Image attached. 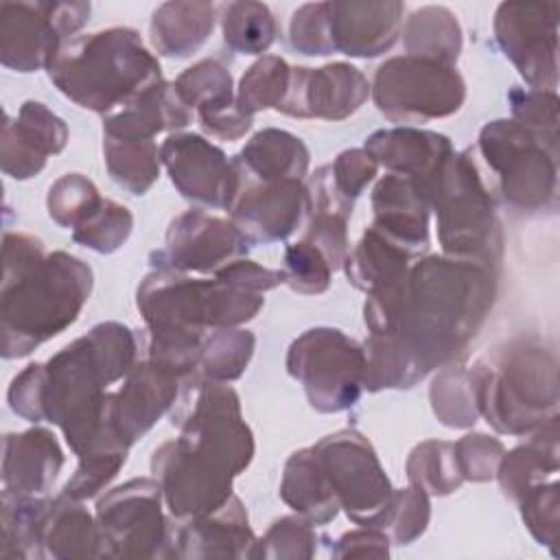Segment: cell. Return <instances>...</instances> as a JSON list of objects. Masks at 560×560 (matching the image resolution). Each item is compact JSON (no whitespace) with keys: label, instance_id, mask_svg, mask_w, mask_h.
<instances>
[{"label":"cell","instance_id":"obj_48","mask_svg":"<svg viewBox=\"0 0 560 560\" xmlns=\"http://www.w3.org/2000/svg\"><path fill=\"white\" fill-rule=\"evenodd\" d=\"M508 101L514 122L547 144L558 147V96L553 90L512 88Z\"/></svg>","mask_w":560,"mask_h":560},{"label":"cell","instance_id":"obj_18","mask_svg":"<svg viewBox=\"0 0 560 560\" xmlns=\"http://www.w3.org/2000/svg\"><path fill=\"white\" fill-rule=\"evenodd\" d=\"M249 243L232 219H221L203 210H188L175 217L166 230V247L153 252L155 267L175 271L217 273L225 265L245 258Z\"/></svg>","mask_w":560,"mask_h":560},{"label":"cell","instance_id":"obj_49","mask_svg":"<svg viewBox=\"0 0 560 560\" xmlns=\"http://www.w3.org/2000/svg\"><path fill=\"white\" fill-rule=\"evenodd\" d=\"M127 446H107L81 455L74 475L63 486V494L79 501L94 499L114 481V477L127 462Z\"/></svg>","mask_w":560,"mask_h":560},{"label":"cell","instance_id":"obj_10","mask_svg":"<svg viewBox=\"0 0 560 560\" xmlns=\"http://www.w3.org/2000/svg\"><path fill=\"white\" fill-rule=\"evenodd\" d=\"M287 372L302 383L315 411L339 413L363 392L365 350L339 328H311L289 346Z\"/></svg>","mask_w":560,"mask_h":560},{"label":"cell","instance_id":"obj_28","mask_svg":"<svg viewBox=\"0 0 560 560\" xmlns=\"http://www.w3.org/2000/svg\"><path fill=\"white\" fill-rule=\"evenodd\" d=\"M311 221L306 225L304 238L313 247H317L324 258L328 260L330 269H341L348 254H350V241H348V219L352 214V201L346 199L330 173V164L319 166L311 177Z\"/></svg>","mask_w":560,"mask_h":560},{"label":"cell","instance_id":"obj_20","mask_svg":"<svg viewBox=\"0 0 560 560\" xmlns=\"http://www.w3.org/2000/svg\"><path fill=\"white\" fill-rule=\"evenodd\" d=\"M175 521L164 553L171 558H252L258 540L236 494L210 514Z\"/></svg>","mask_w":560,"mask_h":560},{"label":"cell","instance_id":"obj_57","mask_svg":"<svg viewBox=\"0 0 560 560\" xmlns=\"http://www.w3.org/2000/svg\"><path fill=\"white\" fill-rule=\"evenodd\" d=\"M335 558H361V556H389V538L376 527H361L346 532L335 549Z\"/></svg>","mask_w":560,"mask_h":560},{"label":"cell","instance_id":"obj_2","mask_svg":"<svg viewBox=\"0 0 560 560\" xmlns=\"http://www.w3.org/2000/svg\"><path fill=\"white\" fill-rule=\"evenodd\" d=\"M136 350L125 324L101 322L44 363V422L63 431L77 457L103 446H127L114 431V394L107 387L131 372Z\"/></svg>","mask_w":560,"mask_h":560},{"label":"cell","instance_id":"obj_36","mask_svg":"<svg viewBox=\"0 0 560 560\" xmlns=\"http://www.w3.org/2000/svg\"><path fill=\"white\" fill-rule=\"evenodd\" d=\"M48 499L2 490L0 558H44L42 525Z\"/></svg>","mask_w":560,"mask_h":560},{"label":"cell","instance_id":"obj_58","mask_svg":"<svg viewBox=\"0 0 560 560\" xmlns=\"http://www.w3.org/2000/svg\"><path fill=\"white\" fill-rule=\"evenodd\" d=\"M197 120L206 133H210L212 138H219V140H228V142L243 138L252 129V122H254V118L245 116L236 107V103L225 109L199 116Z\"/></svg>","mask_w":560,"mask_h":560},{"label":"cell","instance_id":"obj_21","mask_svg":"<svg viewBox=\"0 0 560 560\" xmlns=\"http://www.w3.org/2000/svg\"><path fill=\"white\" fill-rule=\"evenodd\" d=\"M68 144L66 122L39 101H24L18 118L9 114L2 125L0 164L4 175L13 179L35 177L50 155Z\"/></svg>","mask_w":560,"mask_h":560},{"label":"cell","instance_id":"obj_41","mask_svg":"<svg viewBox=\"0 0 560 560\" xmlns=\"http://www.w3.org/2000/svg\"><path fill=\"white\" fill-rule=\"evenodd\" d=\"M409 486L431 497H446L462 488L464 477L455 462L453 442L424 440L413 446L405 464Z\"/></svg>","mask_w":560,"mask_h":560},{"label":"cell","instance_id":"obj_43","mask_svg":"<svg viewBox=\"0 0 560 560\" xmlns=\"http://www.w3.org/2000/svg\"><path fill=\"white\" fill-rule=\"evenodd\" d=\"M291 66L278 55H262L241 77L236 90V107L252 116L262 109H278L289 88Z\"/></svg>","mask_w":560,"mask_h":560},{"label":"cell","instance_id":"obj_17","mask_svg":"<svg viewBox=\"0 0 560 560\" xmlns=\"http://www.w3.org/2000/svg\"><path fill=\"white\" fill-rule=\"evenodd\" d=\"M160 162L182 197L228 210L238 186V168L217 144L199 133L175 131L160 144Z\"/></svg>","mask_w":560,"mask_h":560},{"label":"cell","instance_id":"obj_12","mask_svg":"<svg viewBox=\"0 0 560 560\" xmlns=\"http://www.w3.org/2000/svg\"><path fill=\"white\" fill-rule=\"evenodd\" d=\"M155 477H136L96 503L101 558H158L166 553L168 523Z\"/></svg>","mask_w":560,"mask_h":560},{"label":"cell","instance_id":"obj_4","mask_svg":"<svg viewBox=\"0 0 560 560\" xmlns=\"http://www.w3.org/2000/svg\"><path fill=\"white\" fill-rule=\"evenodd\" d=\"M136 304L149 332L147 359L184 381L197 370L206 335L254 319L265 298L217 278L197 280L155 267L140 282Z\"/></svg>","mask_w":560,"mask_h":560},{"label":"cell","instance_id":"obj_19","mask_svg":"<svg viewBox=\"0 0 560 560\" xmlns=\"http://www.w3.org/2000/svg\"><path fill=\"white\" fill-rule=\"evenodd\" d=\"M370 98L365 74L343 61L322 68L291 66L289 88L276 112L293 118L343 120Z\"/></svg>","mask_w":560,"mask_h":560},{"label":"cell","instance_id":"obj_31","mask_svg":"<svg viewBox=\"0 0 560 560\" xmlns=\"http://www.w3.org/2000/svg\"><path fill=\"white\" fill-rule=\"evenodd\" d=\"M44 558H101L96 516L79 499L59 494L48 499L42 525Z\"/></svg>","mask_w":560,"mask_h":560},{"label":"cell","instance_id":"obj_33","mask_svg":"<svg viewBox=\"0 0 560 560\" xmlns=\"http://www.w3.org/2000/svg\"><path fill=\"white\" fill-rule=\"evenodd\" d=\"M234 158L252 177L260 182L304 179L311 162L306 144L291 131L276 127L254 133Z\"/></svg>","mask_w":560,"mask_h":560},{"label":"cell","instance_id":"obj_45","mask_svg":"<svg viewBox=\"0 0 560 560\" xmlns=\"http://www.w3.org/2000/svg\"><path fill=\"white\" fill-rule=\"evenodd\" d=\"M431 518V503L429 494L420 488H402L394 490L389 505L385 508L383 516L374 525L376 529L385 532L389 542L409 545L420 534H424Z\"/></svg>","mask_w":560,"mask_h":560},{"label":"cell","instance_id":"obj_50","mask_svg":"<svg viewBox=\"0 0 560 560\" xmlns=\"http://www.w3.org/2000/svg\"><path fill=\"white\" fill-rule=\"evenodd\" d=\"M284 284L302 295H319L330 287V265L324 254L306 241H298L282 256Z\"/></svg>","mask_w":560,"mask_h":560},{"label":"cell","instance_id":"obj_39","mask_svg":"<svg viewBox=\"0 0 560 560\" xmlns=\"http://www.w3.org/2000/svg\"><path fill=\"white\" fill-rule=\"evenodd\" d=\"M221 31L228 48L241 55H262L276 42L278 24L262 2H228L221 13Z\"/></svg>","mask_w":560,"mask_h":560},{"label":"cell","instance_id":"obj_54","mask_svg":"<svg viewBox=\"0 0 560 560\" xmlns=\"http://www.w3.org/2000/svg\"><path fill=\"white\" fill-rule=\"evenodd\" d=\"M330 173L337 190L346 199L354 201L368 188V184L374 182L378 164L365 149H348L335 158Z\"/></svg>","mask_w":560,"mask_h":560},{"label":"cell","instance_id":"obj_26","mask_svg":"<svg viewBox=\"0 0 560 560\" xmlns=\"http://www.w3.org/2000/svg\"><path fill=\"white\" fill-rule=\"evenodd\" d=\"M63 468V451L52 431L33 427L2 440V488L44 497Z\"/></svg>","mask_w":560,"mask_h":560},{"label":"cell","instance_id":"obj_24","mask_svg":"<svg viewBox=\"0 0 560 560\" xmlns=\"http://www.w3.org/2000/svg\"><path fill=\"white\" fill-rule=\"evenodd\" d=\"M405 4L396 0L328 2V28L335 52L348 57H378L402 33Z\"/></svg>","mask_w":560,"mask_h":560},{"label":"cell","instance_id":"obj_13","mask_svg":"<svg viewBox=\"0 0 560 560\" xmlns=\"http://www.w3.org/2000/svg\"><path fill=\"white\" fill-rule=\"evenodd\" d=\"M90 2H0V61L15 72L46 70L90 20Z\"/></svg>","mask_w":560,"mask_h":560},{"label":"cell","instance_id":"obj_23","mask_svg":"<svg viewBox=\"0 0 560 560\" xmlns=\"http://www.w3.org/2000/svg\"><path fill=\"white\" fill-rule=\"evenodd\" d=\"M370 203L374 212L370 228L400 245L411 258L427 252L431 203L416 179L387 173L376 182Z\"/></svg>","mask_w":560,"mask_h":560},{"label":"cell","instance_id":"obj_47","mask_svg":"<svg viewBox=\"0 0 560 560\" xmlns=\"http://www.w3.org/2000/svg\"><path fill=\"white\" fill-rule=\"evenodd\" d=\"M317 551V534L313 523L298 516L278 518L267 534L256 540L252 558H273V560H298L313 558Z\"/></svg>","mask_w":560,"mask_h":560},{"label":"cell","instance_id":"obj_52","mask_svg":"<svg viewBox=\"0 0 560 560\" xmlns=\"http://www.w3.org/2000/svg\"><path fill=\"white\" fill-rule=\"evenodd\" d=\"M291 46L306 57H326L335 52L328 28V2L302 4L289 22Z\"/></svg>","mask_w":560,"mask_h":560},{"label":"cell","instance_id":"obj_44","mask_svg":"<svg viewBox=\"0 0 560 560\" xmlns=\"http://www.w3.org/2000/svg\"><path fill=\"white\" fill-rule=\"evenodd\" d=\"M131 230L133 214L129 208L114 199H101V203L72 230V238L92 252L112 254L127 243Z\"/></svg>","mask_w":560,"mask_h":560},{"label":"cell","instance_id":"obj_27","mask_svg":"<svg viewBox=\"0 0 560 560\" xmlns=\"http://www.w3.org/2000/svg\"><path fill=\"white\" fill-rule=\"evenodd\" d=\"M192 109L168 81H160L127 105L103 116V138L153 140L162 131H179L192 122Z\"/></svg>","mask_w":560,"mask_h":560},{"label":"cell","instance_id":"obj_42","mask_svg":"<svg viewBox=\"0 0 560 560\" xmlns=\"http://www.w3.org/2000/svg\"><path fill=\"white\" fill-rule=\"evenodd\" d=\"M435 418L448 429H468L479 420L475 389L466 368L444 365L429 389Z\"/></svg>","mask_w":560,"mask_h":560},{"label":"cell","instance_id":"obj_25","mask_svg":"<svg viewBox=\"0 0 560 560\" xmlns=\"http://www.w3.org/2000/svg\"><path fill=\"white\" fill-rule=\"evenodd\" d=\"M363 149L378 166H385L387 173L416 179L424 188L427 197L440 168L453 153V144L444 133L409 125L374 131L365 138Z\"/></svg>","mask_w":560,"mask_h":560},{"label":"cell","instance_id":"obj_8","mask_svg":"<svg viewBox=\"0 0 560 560\" xmlns=\"http://www.w3.org/2000/svg\"><path fill=\"white\" fill-rule=\"evenodd\" d=\"M470 151L497 203L518 212L556 208L558 147L501 118L479 131Z\"/></svg>","mask_w":560,"mask_h":560},{"label":"cell","instance_id":"obj_14","mask_svg":"<svg viewBox=\"0 0 560 560\" xmlns=\"http://www.w3.org/2000/svg\"><path fill=\"white\" fill-rule=\"evenodd\" d=\"M558 2H503L494 39L518 74L536 90L558 85Z\"/></svg>","mask_w":560,"mask_h":560},{"label":"cell","instance_id":"obj_35","mask_svg":"<svg viewBox=\"0 0 560 560\" xmlns=\"http://www.w3.org/2000/svg\"><path fill=\"white\" fill-rule=\"evenodd\" d=\"M411 260L413 258L400 245L368 225L361 241L350 249L343 271L354 289L370 293L400 278Z\"/></svg>","mask_w":560,"mask_h":560},{"label":"cell","instance_id":"obj_7","mask_svg":"<svg viewBox=\"0 0 560 560\" xmlns=\"http://www.w3.org/2000/svg\"><path fill=\"white\" fill-rule=\"evenodd\" d=\"M429 203L438 221L442 252L453 258L481 262L494 269L503 252V230L497 217V199L490 192L470 147L440 168Z\"/></svg>","mask_w":560,"mask_h":560},{"label":"cell","instance_id":"obj_1","mask_svg":"<svg viewBox=\"0 0 560 560\" xmlns=\"http://www.w3.org/2000/svg\"><path fill=\"white\" fill-rule=\"evenodd\" d=\"M494 295L492 267L433 254L370 291L363 319L370 335H392L427 376L466 350L483 326Z\"/></svg>","mask_w":560,"mask_h":560},{"label":"cell","instance_id":"obj_38","mask_svg":"<svg viewBox=\"0 0 560 560\" xmlns=\"http://www.w3.org/2000/svg\"><path fill=\"white\" fill-rule=\"evenodd\" d=\"M256 348V337L243 328L210 330L201 343L199 376L206 381L230 383L245 374Z\"/></svg>","mask_w":560,"mask_h":560},{"label":"cell","instance_id":"obj_32","mask_svg":"<svg viewBox=\"0 0 560 560\" xmlns=\"http://www.w3.org/2000/svg\"><path fill=\"white\" fill-rule=\"evenodd\" d=\"M280 499L313 525H324L341 510L319 464L313 446L291 453L280 481Z\"/></svg>","mask_w":560,"mask_h":560},{"label":"cell","instance_id":"obj_53","mask_svg":"<svg viewBox=\"0 0 560 560\" xmlns=\"http://www.w3.org/2000/svg\"><path fill=\"white\" fill-rule=\"evenodd\" d=\"M453 451L464 481L483 483L494 479L505 446L501 440L486 433H466L464 438L453 442Z\"/></svg>","mask_w":560,"mask_h":560},{"label":"cell","instance_id":"obj_34","mask_svg":"<svg viewBox=\"0 0 560 560\" xmlns=\"http://www.w3.org/2000/svg\"><path fill=\"white\" fill-rule=\"evenodd\" d=\"M402 42L407 55L455 66L462 52V26L451 9L427 4L405 20Z\"/></svg>","mask_w":560,"mask_h":560},{"label":"cell","instance_id":"obj_11","mask_svg":"<svg viewBox=\"0 0 560 560\" xmlns=\"http://www.w3.org/2000/svg\"><path fill=\"white\" fill-rule=\"evenodd\" d=\"M313 451L339 508L352 523L374 527L394 488L368 438L354 429H341L313 444Z\"/></svg>","mask_w":560,"mask_h":560},{"label":"cell","instance_id":"obj_46","mask_svg":"<svg viewBox=\"0 0 560 560\" xmlns=\"http://www.w3.org/2000/svg\"><path fill=\"white\" fill-rule=\"evenodd\" d=\"M101 199L103 197L92 179L81 173H66L48 188L46 208L57 225L74 230L101 203Z\"/></svg>","mask_w":560,"mask_h":560},{"label":"cell","instance_id":"obj_22","mask_svg":"<svg viewBox=\"0 0 560 560\" xmlns=\"http://www.w3.org/2000/svg\"><path fill=\"white\" fill-rule=\"evenodd\" d=\"M179 381L175 372L151 359L131 368L112 398L114 431L127 446L138 442L173 407Z\"/></svg>","mask_w":560,"mask_h":560},{"label":"cell","instance_id":"obj_15","mask_svg":"<svg viewBox=\"0 0 560 560\" xmlns=\"http://www.w3.org/2000/svg\"><path fill=\"white\" fill-rule=\"evenodd\" d=\"M151 472L162 488L164 505L173 518L210 514L234 494L232 481L236 475L188 448L177 438L155 448Z\"/></svg>","mask_w":560,"mask_h":560},{"label":"cell","instance_id":"obj_3","mask_svg":"<svg viewBox=\"0 0 560 560\" xmlns=\"http://www.w3.org/2000/svg\"><path fill=\"white\" fill-rule=\"evenodd\" d=\"M2 260L0 352L4 359H20L79 319L94 276L81 258L50 254L24 232H4Z\"/></svg>","mask_w":560,"mask_h":560},{"label":"cell","instance_id":"obj_9","mask_svg":"<svg viewBox=\"0 0 560 560\" xmlns=\"http://www.w3.org/2000/svg\"><path fill=\"white\" fill-rule=\"evenodd\" d=\"M370 96L387 120L424 125L459 112L466 101V81L455 66L400 55L376 68Z\"/></svg>","mask_w":560,"mask_h":560},{"label":"cell","instance_id":"obj_40","mask_svg":"<svg viewBox=\"0 0 560 560\" xmlns=\"http://www.w3.org/2000/svg\"><path fill=\"white\" fill-rule=\"evenodd\" d=\"M173 85L197 118L236 103L232 74L217 59H201L192 63L173 81Z\"/></svg>","mask_w":560,"mask_h":560},{"label":"cell","instance_id":"obj_16","mask_svg":"<svg viewBox=\"0 0 560 560\" xmlns=\"http://www.w3.org/2000/svg\"><path fill=\"white\" fill-rule=\"evenodd\" d=\"M238 168V186L228 206L232 223L241 230L249 245L276 243L289 238L306 217L313 201L302 179L260 182L252 177L234 158Z\"/></svg>","mask_w":560,"mask_h":560},{"label":"cell","instance_id":"obj_29","mask_svg":"<svg viewBox=\"0 0 560 560\" xmlns=\"http://www.w3.org/2000/svg\"><path fill=\"white\" fill-rule=\"evenodd\" d=\"M525 444L503 453L497 466V479L508 499L518 503L534 486L553 479L560 468L558 448V413L534 429Z\"/></svg>","mask_w":560,"mask_h":560},{"label":"cell","instance_id":"obj_56","mask_svg":"<svg viewBox=\"0 0 560 560\" xmlns=\"http://www.w3.org/2000/svg\"><path fill=\"white\" fill-rule=\"evenodd\" d=\"M214 278L236 284L241 289L254 291V293H265V291H271V289L284 284L282 269H269L249 258H238V260L225 265L223 269H219L214 273Z\"/></svg>","mask_w":560,"mask_h":560},{"label":"cell","instance_id":"obj_51","mask_svg":"<svg viewBox=\"0 0 560 560\" xmlns=\"http://www.w3.org/2000/svg\"><path fill=\"white\" fill-rule=\"evenodd\" d=\"M523 523L527 525L529 534L536 538V542L549 547L553 553V545L558 540V525H560V492L558 481H545L534 486L527 494L518 499Z\"/></svg>","mask_w":560,"mask_h":560},{"label":"cell","instance_id":"obj_5","mask_svg":"<svg viewBox=\"0 0 560 560\" xmlns=\"http://www.w3.org/2000/svg\"><path fill=\"white\" fill-rule=\"evenodd\" d=\"M46 70L63 96L103 116L162 81L160 61L127 26L70 37Z\"/></svg>","mask_w":560,"mask_h":560},{"label":"cell","instance_id":"obj_30","mask_svg":"<svg viewBox=\"0 0 560 560\" xmlns=\"http://www.w3.org/2000/svg\"><path fill=\"white\" fill-rule=\"evenodd\" d=\"M214 22L212 2H164L151 15L149 39L160 55L184 59L208 42Z\"/></svg>","mask_w":560,"mask_h":560},{"label":"cell","instance_id":"obj_55","mask_svg":"<svg viewBox=\"0 0 560 560\" xmlns=\"http://www.w3.org/2000/svg\"><path fill=\"white\" fill-rule=\"evenodd\" d=\"M44 363L26 365L9 385L7 400L13 413L28 422H44Z\"/></svg>","mask_w":560,"mask_h":560},{"label":"cell","instance_id":"obj_6","mask_svg":"<svg viewBox=\"0 0 560 560\" xmlns=\"http://www.w3.org/2000/svg\"><path fill=\"white\" fill-rule=\"evenodd\" d=\"M479 416L505 435H529L558 413V357L538 339H512L468 370Z\"/></svg>","mask_w":560,"mask_h":560},{"label":"cell","instance_id":"obj_37","mask_svg":"<svg viewBox=\"0 0 560 560\" xmlns=\"http://www.w3.org/2000/svg\"><path fill=\"white\" fill-rule=\"evenodd\" d=\"M109 177L131 195H144L160 177V149L155 140L103 138Z\"/></svg>","mask_w":560,"mask_h":560}]
</instances>
